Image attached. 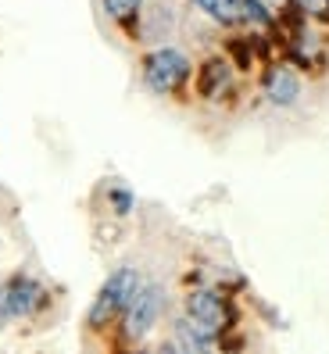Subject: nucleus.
Listing matches in <instances>:
<instances>
[{
    "instance_id": "nucleus-8",
    "label": "nucleus",
    "mask_w": 329,
    "mask_h": 354,
    "mask_svg": "<svg viewBox=\"0 0 329 354\" xmlns=\"http://www.w3.org/2000/svg\"><path fill=\"white\" fill-rule=\"evenodd\" d=\"M194 8L204 11L218 26H233L243 22V0H194Z\"/></svg>"
},
{
    "instance_id": "nucleus-3",
    "label": "nucleus",
    "mask_w": 329,
    "mask_h": 354,
    "mask_svg": "<svg viewBox=\"0 0 329 354\" xmlns=\"http://www.w3.org/2000/svg\"><path fill=\"white\" fill-rule=\"evenodd\" d=\"M161 308H164V290L158 283H147L133 294L129 308H126V337L129 340H143L147 333L154 329V322L161 319Z\"/></svg>"
},
{
    "instance_id": "nucleus-12",
    "label": "nucleus",
    "mask_w": 329,
    "mask_h": 354,
    "mask_svg": "<svg viewBox=\"0 0 329 354\" xmlns=\"http://www.w3.org/2000/svg\"><path fill=\"white\" fill-rule=\"evenodd\" d=\"M297 8L315 18H329V0H297Z\"/></svg>"
},
{
    "instance_id": "nucleus-11",
    "label": "nucleus",
    "mask_w": 329,
    "mask_h": 354,
    "mask_svg": "<svg viewBox=\"0 0 329 354\" xmlns=\"http://www.w3.org/2000/svg\"><path fill=\"white\" fill-rule=\"evenodd\" d=\"M243 18L247 22H254V26H269V8L261 4V0H243Z\"/></svg>"
},
{
    "instance_id": "nucleus-6",
    "label": "nucleus",
    "mask_w": 329,
    "mask_h": 354,
    "mask_svg": "<svg viewBox=\"0 0 329 354\" xmlns=\"http://www.w3.org/2000/svg\"><path fill=\"white\" fill-rule=\"evenodd\" d=\"M265 97H269L276 108H290L301 97V79L297 72H290L286 65H276L269 75H265Z\"/></svg>"
},
{
    "instance_id": "nucleus-9",
    "label": "nucleus",
    "mask_w": 329,
    "mask_h": 354,
    "mask_svg": "<svg viewBox=\"0 0 329 354\" xmlns=\"http://www.w3.org/2000/svg\"><path fill=\"white\" fill-rule=\"evenodd\" d=\"M225 82H229V65H225V61H208L204 72H200V93L204 97H215Z\"/></svg>"
},
{
    "instance_id": "nucleus-5",
    "label": "nucleus",
    "mask_w": 329,
    "mask_h": 354,
    "mask_svg": "<svg viewBox=\"0 0 329 354\" xmlns=\"http://www.w3.org/2000/svg\"><path fill=\"white\" fill-rule=\"evenodd\" d=\"M187 315L218 337V333L229 326L233 311H229V304L222 301V294H215V290H197V294H190V301H187Z\"/></svg>"
},
{
    "instance_id": "nucleus-7",
    "label": "nucleus",
    "mask_w": 329,
    "mask_h": 354,
    "mask_svg": "<svg viewBox=\"0 0 329 354\" xmlns=\"http://www.w3.org/2000/svg\"><path fill=\"white\" fill-rule=\"evenodd\" d=\"M176 347H182V351H208V347H215V333L204 329L200 322H194L187 315V319L176 322Z\"/></svg>"
},
{
    "instance_id": "nucleus-4",
    "label": "nucleus",
    "mask_w": 329,
    "mask_h": 354,
    "mask_svg": "<svg viewBox=\"0 0 329 354\" xmlns=\"http://www.w3.org/2000/svg\"><path fill=\"white\" fill-rule=\"evenodd\" d=\"M44 304V286L29 276H15L0 286V315L4 319H29Z\"/></svg>"
},
{
    "instance_id": "nucleus-10",
    "label": "nucleus",
    "mask_w": 329,
    "mask_h": 354,
    "mask_svg": "<svg viewBox=\"0 0 329 354\" xmlns=\"http://www.w3.org/2000/svg\"><path fill=\"white\" fill-rule=\"evenodd\" d=\"M143 0H104V11L115 18V22H126V18H133L140 11Z\"/></svg>"
},
{
    "instance_id": "nucleus-1",
    "label": "nucleus",
    "mask_w": 329,
    "mask_h": 354,
    "mask_svg": "<svg viewBox=\"0 0 329 354\" xmlns=\"http://www.w3.org/2000/svg\"><path fill=\"white\" fill-rule=\"evenodd\" d=\"M136 290H140V272H136V268L126 265V268H118V272H111L104 279V286L97 290L90 311H86V326L90 329H104L118 315H126V308H129Z\"/></svg>"
},
{
    "instance_id": "nucleus-13",
    "label": "nucleus",
    "mask_w": 329,
    "mask_h": 354,
    "mask_svg": "<svg viewBox=\"0 0 329 354\" xmlns=\"http://www.w3.org/2000/svg\"><path fill=\"white\" fill-rule=\"evenodd\" d=\"M111 207L118 215H129V207H133V194L129 190H111Z\"/></svg>"
},
{
    "instance_id": "nucleus-2",
    "label": "nucleus",
    "mask_w": 329,
    "mask_h": 354,
    "mask_svg": "<svg viewBox=\"0 0 329 354\" xmlns=\"http://www.w3.org/2000/svg\"><path fill=\"white\" fill-rule=\"evenodd\" d=\"M190 75V57L176 47H158L143 61V82L154 93H176Z\"/></svg>"
}]
</instances>
